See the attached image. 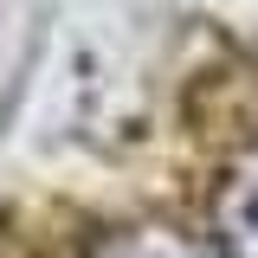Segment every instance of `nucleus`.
<instances>
[{
	"label": "nucleus",
	"mask_w": 258,
	"mask_h": 258,
	"mask_svg": "<svg viewBox=\"0 0 258 258\" xmlns=\"http://www.w3.org/2000/svg\"><path fill=\"white\" fill-rule=\"evenodd\" d=\"M97 258H232V252H213V245H200L187 232H168V226H142V232L110 239Z\"/></svg>",
	"instance_id": "nucleus-2"
},
{
	"label": "nucleus",
	"mask_w": 258,
	"mask_h": 258,
	"mask_svg": "<svg viewBox=\"0 0 258 258\" xmlns=\"http://www.w3.org/2000/svg\"><path fill=\"white\" fill-rule=\"evenodd\" d=\"M220 232L232 258H258V155L226 181L220 194Z\"/></svg>",
	"instance_id": "nucleus-1"
}]
</instances>
